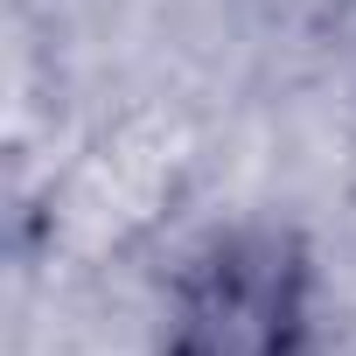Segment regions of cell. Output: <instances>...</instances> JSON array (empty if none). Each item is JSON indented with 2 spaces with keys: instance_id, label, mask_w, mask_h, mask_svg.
I'll list each match as a JSON object with an SVG mask.
<instances>
[{
  "instance_id": "6da1fadb",
  "label": "cell",
  "mask_w": 356,
  "mask_h": 356,
  "mask_svg": "<svg viewBox=\"0 0 356 356\" xmlns=\"http://www.w3.org/2000/svg\"><path fill=\"white\" fill-rule=\"evenodd\" d=\"M307 245L280 224H231L168 286L161 356H307Z\"/></svg>"
}]
</instances>
